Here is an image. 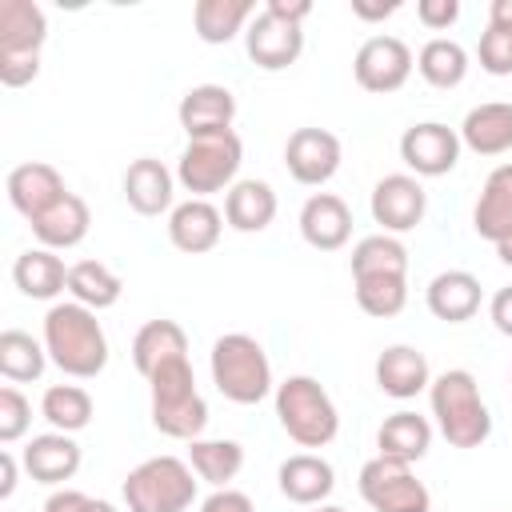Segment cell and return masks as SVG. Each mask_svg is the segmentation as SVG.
Wrapping results in <instances>:
<instances>
[{"instance_id": "obj_45", "label": "cell", "mask_w": 512, "mask_h": 512, "mask_svg": "<svg viewBox=\"0 0 512 512\" xmlns=\"http://www.w3.org/2000/svg\"><path fill=\"white\" fill-rule=\"evenodd\" d=\"M264 8L276 12L280 20H292V24H304L312 16V0H268Z\"/></svg>"}, {"instance_id": "obj_6", "label": "cell", "mask_w": 512, "mask_h": 512, "mask_svg": "<svg viewBox=\"0 0 512 512\" xmlns=\"http://www.w3.org/2000/svg\"><path fill=\"white\" fill-rule=\"evenodd\" d=\"M48 16L36 0H0V84L24 88L40 72Z\"/></svg>"}, {"instance_id": "obj_3", "label": "cell", "mask_w": 512, "mask_h": 512, "mask_svg": "<svg viewBox=\"0 0 512 512\" xmlns=\"http://www.w3.org/2000/svg\"><path fill=\"white\" fill-rule=\"evenodd\" d=\"M148 396H152V428L172 436V440H200L208 428V404L196 388L188 356L160 364L148 376Z\"/></svg>"}, {"instance_id": "obj_21", "label": "cell", "mask_w": 512, "mask_h": 512, "mask_svg": "<svg viewBox=\"0 0 512 512\" xmlns=\"http://www.w3.org/2000/svg\"><path fill=\"white\" fill-rule=\"evenodd\" d=\"M20 464L36 484L56 488L80 472V444L68 432H44L28 440V448L20 452Z\"/></svg>"}, {"instance_id": "obj_17", "label": "cell", "mask_w": 512, "mask_h": 512, "mask_svg": "<svg viewBox=\"0 0 512 512\" xmlns=\"http://www.w3.org/2000/svg\"><path fill=\"white\" fill-rule=\"evenodd\" d=\"M300 236L316 252H336L352 236V212L336 192H312L300 208Z\"/></svg>"}, {"instance_id": "obj_26", "label": "cell", "mask_w": 512, "mask_h": 512, "mask_svg": "<svg viewBox=\"0 0 512 512\" xmlns=\"http://www.w3.org/2000/svg\"><path fill=\"white\" fill-rule=\"evenodd\" d=\"M88 228H92V212L76 192H64L44 216L32 220V236L40 240V248H52V252L76 248L88 236Z\"/></svg>"}, {"instance_id": "obj_10", "label": "cell", "mask_w": 512, "mask_h": 512, "mask_svg": "<svg viewBox=\"0 0 512 512\" xmlns=\"http://www.w3.org/2000/svg\"><path fill=\"white\" fill-rule=\"evenodd\" d=\"M412 48L400 40V36H368L360 48H356V60H352V76L364 92H376V96H388V92H400L412 76Z\"/></svg>"}, {"instance_id": "obj_13", "label": "cell", "mask_w": 512, "mask_h": 512, "mask_svg": "<svg viewBox=\"0 0 512 512\" xmlns=\"http://www.w3.org/2000/svg\"><path fill=\"white\" fill-rule=\"evenodd\" d=\"M340 160H344V148L328 128H296L284 144V168L304 188L328 184L336 176Z\"/></svg>"}, {"instance_id": "obj_44", "label": "cell", "mask_w": 512, "mask_h": 512, "mask_svg": "<svg viewBox=\"0 0 512 512\" xmlns=\"http://www.w3.org/2000/svg\"><path fill=\"white\" fill-rule=\"evenodd\" d=\"M488 320L496 324L500 336H512V284L500 288V292L488 300Z\"/></svg>"}, {"instance_id": "obj_19", "label": "cell", "mask_w": 512, "mask_h": 512, "mask_svg": "<svg viewBox=\"0 0 512 512\" xmlns=\"http://www.w3.org/2000/svg\"><path fill=\"white\" fill-rule=\"evenodd\" d=\"M172 196H176V172H168L164 160L140 156V160L128 164V172H124V200H128L132 212H140V216L172 212Z\"/></svg>"}, {"instance_id": "obj_48", "label": "cell", "mask_w": 512, "mask_h": 512, "mask_svg": "<svg viewBox=\"0 0 512 512\" xmlns=\"http://www.w3.org/2000/svg\"><path fill=\"white\" fill-rule=\"evenodd\" d=\"M488 24L512 32V0H492V8H488Z\"/></svg>"}, {"instance_id": "obj_8", "label": "cell", "mask_w": 512, "mask_h": 512, "mask_svg": "<svg viewBox=\"0 0 512 512\" xmlns=\"http://www.w3.org/2000/svg\"><path fill=\"white\" fill-rule=\"evenodd\" d=\"M244 164V144L236 132L192 136L176 160V184L192 192V200H208L212 192H228Z\"/></svg>"}, {"instance_id": "obj_24", "label": "cell", "mask_w": 512, "mask_h": 512, "mask_svg": "<svg viewBox=\"0 0 512 512\" xmlns=\"http://www.w3.org/2000/svg\"><path fill=\"white\" fill-rule=\"evenodd\" d=\"M456 132H460V144L472 148L476 156H504V152H512V104L508 100L476 104V108H468V116Z\"/></svg>"}, {"instance_id": "obj_9", "label": "cell", "mask_w": 512, "mask_h": 512, "mask_svg": "<svg viewBox=\"0 0 512 512\" xmlns=\"http://www.w3.org/2000/svg\"><path fill=\"white\" fill-rule=\"evenodd\" d=\"M360 496L372 512H432V496L424 480H416L412 464L372 456L360 468Z\"/></svg>"}, {"instance_id": "obj_12", "label": "cell", "mask_w": 512, "mask_h": 512, "mask_svg": "<svg viewBox=\"0 0 512 512\" xmlns=\"http://www.w3.org/2000/svg\"><path fill=\"white\" fill-rule=\"evenodd\" d=\"M372 220L388 232V236H400V232H412L424 212H428V192L424 184L412 176V172H392V176H380L376 188H372Z\"/></svg>"}, {"instance_id": "obj_2", "label": "cell", "mask_w": 512, "mask_h": 512, "mask_svg": "<svg viewBox=\"0 0 512 512\" xmlns=\"http://www.w3.org/2000/svg\"><path fill=\"white\" fill-rule=\"evenodd\" d=\"M428 404H432L440 436L452 448H480L492 436L488 404H484L480 384H476V376L468 368H448V372L432 376Z\"/></svg>"}, {"instance_id": "obj_30", "label": "cell", "mask_w": 512, "mask_h": 512, "mask_svg": "<svg viewBox=\"0 0 512 512\" xmlns=\"http://www.w3.org/2000/svg\"><path fill=\"white\" fill-rule=\"evenodd\" d=\"M12 280L28 300H56L68 288V268L52 248H28L16 256Z\"/></svg>"}, {"instance_id": "obj_33", "label": "cell", "mask_w": 512, "mask_h": 512, "mask_svg": "<svg viewBox=\"0 0 512 512\" xmlns=\"http://www.w3.org/2000/svg\"><path fill=\"white\" fill-rule=\"evenodd\" d=\"M68 292H72L76 304H84L92 312H104V308H112L120 300L124 280L100 260H76L68 268Z\"/></svg>"}, {"instance_id": "obj_25", "label": "cell", "mask_w": 512, "mask_h": 512, "mask_svg": "<svg viewBox=\"0 0 512 512\" xmlns=\"http://www.w3.org/2000/svg\"><path fill=\"white\" fill-rule=\"evenodd\" d=\"M472 228L492 248L512 236V164H496L480 188V200L472 208Z\"/></svg>"}, {"instance_id": "obj_37", "label": "cell", "mask_w": 512, "mask_h": 512, "mask_svg": "<svg viewBox=\"0 0 512 512\" xmlns=\"http://www.w3.org/2000/svg\"><path fill=\"white\" fill-rule=\"evenodd\" d=\"M352 276H408V248L388 232L364 236L352 248Z\"/></svg>"}, {"instance_id": "obj_50", "label": "cell", "mask_w": 512, "mask_h": 512, "mask_svg": "<svg viewBox=\"0 0 512 512\" xmlns=\"http://www.w3.org/2000/svg\"><path fill=\"white\" fill-rule=\"evenodd\" d=\"M316 512H344V508H336V504H316Z\"/></svg>"}, {"instance_id": "obj_31", "label": "cell", "mask_w": 512, "mask_h": 512, "mask_svg": "<svg viewBox=\"0 0 512 512\" xmlns=\"http://www.w3.org/2000/svg\"><path fill=\"white\" fill-rule=\"evenodd\" d=\"M252 16H256L252 0H196L192 28L204 44H228L232 36L248 32Z\"/></svg>"}, {"instance_id": "obj_36", "label": "cell", "mask_w": 512, "mask_h": 512, "mask_svg": "<svg viewBox=\"0 0 512 512\" xmlns=\"http://www.w3.org/2000/svg\"><path fill=\"white\" fill-rule=\"evenodd\" d=\"M40 416L52 424V432H80L92 424V396L80 384H52L40 396Z\"/></svg>"}, {"instance_id": "obj_29", "label": "cell", "mask_w": 512, "mask_h": 512, "mask_svg": "<svg viewBox=\"0 0 512 512\" xmlns=\"http://www.w3.org/2000/svg\"><path fill=\"white\" fill-rule=\"evenodd\" d=\"M180 356H188V332L176 324V320H148L136 336H132V364H136V372L148 380L160 364H168V360H180Z\"/></svg>"}, {"instance_id": "obj_5", "label": "cell", "mask_w": 512, "mask_h": 512, "mask_svg": "<svg viewBox=\"0 0 512 512\" xmlns=\"http://www.w3.org/2000/svg\"><path fill=\"white\" fill-rule=\"evenodd\" d=\"M276 420L300 448H324L340 432V412L328 388L312 376H288L276 384Z\"/></svg>"}, {"instance_id": "obj_27", "label": "cell", "mask_w": 512, "mask_h": 512, "mask_svg": "<svg viewBox=\"0 0 512 512\" xmlns=\"http://www.w3.org/2000/svg\"><path fill=\"white\" fill-rule=\"evenodd\" d=\"M376 448H380L384 460H400V464L424 460V452L432 448V424H428V416L408 412V408L384 416V424L376 432Z\"/></svg>"}, {"instance_id": "obj_35", "label": "cell", "mask_w": 512, "mask_h": 512, "mask_svg": "<svg viewBox=\"0 0 512 512\" xmlns=\"http://www.w3.org/2000/svg\"><path fill=\"white\" fill-rule=\"evenodd\" d=\"M416 72L432 84V88H456L468 76V52L464 44L448 40V36H432L420 52H416Z\"/></svg>"}, {"instance_id": "obj_15", "label": "cell", "mask_w": 512, "mask_h": 512, "mask_svg": "<svg viewBox=\"0 0 512 512\" xmlns=\"http://www.w3.org/2000/svg\"><path fill=\"white\" fill-rule=\"evenodd\" d=\"M176 120L180 128L192 136H212V132H232V120H236V96L232 88L224 84H196L180 96V108H176Z\"/></svg>"}, {"instance_id": "obj_49", "label": "cell", "mask_w": 512, "mask_h": 512, "mask_svg": "<svg viewBox=\"0 0 512 512\" xmlns=\"http://www.w3.org/2000/svg\"><path fill=\"white\" fill-rule=\"evenodd\" d=\"M496 256H500V264H508V268H512V236H504V240L496 244Z\"/></svg>"}, {"instance_id": "obj_18", "label": "cell", "mask_w": 512, "mask_h": 512, "mask_svg": "<svg viewBox=\"0 0 512 512\" xmlns=\"http://www.w3.org/2000/svg\"><path fill=\"white\" fill-rule=\"evenodd\" d=\"M432 384V368L428 356L412 344H388L376 356V388L392 400H412L420 392H428Z\"/></svg>"}, {"instance_id": "obj_32", "label": "cell", "mask_w": 512, "mask_h": 512, "mask_svg": "<svg viewBox=\"0 0 512 512\" xmlns=\"http://www.w3.org/2000/svg\"><path fill=\"white\" fill-rule=\"evenodd\" d=\"M188 464L192 472L212 484V488H228L240 468H244V448L236 440H188Z\"/></svg>"}, {"instance_id": "obj_40", "label": "cell", "mask_w": 512, "mask_h": 512, "mask_svg": "<svg viewBox=\"0 0 512 512\" xmlns=\"http://www.w3.org/2000/svg\"><path fill=\"white\" fill-rule=\"evenodd\" d=\"M476 56H480V68H484L488 76H512V32L488 24V28L480 32Z\"/></svg>"}, {"instance_id": "obj_22", "label": "cell", "mask_w": 512, "mask_h": 512, "mask_svg": "<svg viewBox=\"0 0 512 512\" xmlns=\"http://www.w3.org/2000/svg\"><path fill=\"white\" fill-rule=\"evenodd\" d=\"M480 280L464 268H448V272H436L424 288V304L436 320L444 324H464L480 312Z\"/></svg>"}, {"instance_id": "obj_46", "label": "cell", "mask_w": 512, "mask_h": 512, "mask_svg": "<svg viewBox=\"0 0 512 512\" xmlns=\"http://www.w3.org/2000/svg\"><path fill=\"white\" fill-rule=\"evenodd\" d=\"M392 12H400V0H388V4H368V0H352V16L356 20H388Z\"/></svg>"}, {"instance_id": "obj_11", "label": "cell", "mask_w": 512, "mask_h": 512, "mask_svg": "<svg viewBox=\"0 0 512 512\" xmlns=\"http://www.w3.org/2000/svg\"><path fill=\"white\" fill-rule=\"evenodd\" d=\"M460 132L440 124V120H420L412 128H404L400 136V160L412 168V176H448L460 160Z\"/></svg>"}, {"instance_id": "obj_38", "label": "cell", "mask_w": 512, "mask_h": 512, "mask_svg": "<svg viewBox=\"0 0 512 512\" xmlns=\"http://www.w3.org/2000/svg\"><path fill=\"white\" fill-rule=\"evenodd\" d=\"M352 284H356L360 312H368L376 320L400 316L408 304V276H352Z\"/></svg>"}, {"instance_id": "obj_14", "label": "cell", "mask_w": 512, "mask_h": 512, "mask_svg": "<svg viewBox=\"0 0 512 512\" xmlns=\"http://www.w3.org/2000/svg\"><path fill=\"white\" fill-rule=\"evenodd\" d=\"M244 48H248V56H252L256 68L280 72V68H292V64L300 60V52H304V32H300V24L280 20L276 12L260 8V12L252 16L248 32H244Z\"/></svg>"}, {"instance_id": "obj_23", "label": "cell", "mask_w": 512, "mask_h": 512, "mask_svg": "<svg viewBox=\"0 0 512 512\" xmlns=\"http://www.w3.org/2000/svg\"><path fill=\"white\" fill-rule=\"evenodd\" d=\"M276 484H280L284 500L304 504V508H316V504H324V500L332 496L336 472H332V464H328L324 456H316V452H296V456H288V460L280 464Z\"/></svg>"}, {"instance_id": "obj_47", "label": "cell", "mask_w": 512, "mask_h": 512, "mask_svg": "<svg viewBox=\"0 0 512 512\" xmlns=\"http://www.w3.org/2000/svg\"><path fill=\"white\" fill-rule=\"evenodd\" d=\"M16 492V456L0 452V500H8Z\"/></svg>"}, {"instance_id": "obj_16", "label": "cell", "mask_w": 512, "mask_h": 512, "mask_svg": "<svg viewBox=\"0 0 512 512\" xmlns=\"http://www.w3.org/2000/svg\"><path fill=\"white\" fill-rule=\"evenodd\" d=\"M64 176L44 164V160H28V164H16L8 172V204L32 224L36 216H44L60 196H64Z\"/></svg>"}, {"instance_id": "obj_20", "label": "cell", "mask_w": 512, "mask_h": 512, "mask_svg": "<svg viewBox=\"0 0 512 512\" xmlns=\"http://www.w3.org/2000/svg\"><path fill=\"white\" fill-rule=\"evenodd\" d=\"M220 232H224V216L208 200H184L168 212V240L176 252L204 256L220 244Z\"/></svg>"}, {"instance_id": "obj_43", "label": "cell", "mask_w": 512, "mask_h": 512, "mask_svg": "<svg viewBox=\"0 0 512 512\" xmlns=\"http://www.w3.org/2000/svg\"><path fill=\"white\" fill-rule=\"evenodd\" d=\"M200 512H256V508H252V500H248L244 492H236V488H216V492L200 504Z\"/></svg>"}, {"instance_id": "obj_34", "label": "cell", "mask_w": 512, "mask_h": 512, "mask_svg": "<svg viewBox=\"0 0 512 512\" xmlns=\"http://www.w3.org/2000/svg\"><path fill=\"white\" fill-rule=\"evenodd\" d=\"M44 364H48V352H44V340H32L28 332L20 328H4L0 332V376L12 380V384H32L44 376Z\"/></svg>"}, {"instance_id": "obj_42", "label": "cell", "mask_w": 512, "mask_h": 512, "mask_svg": "<svg viewBox=\"0 0 512 512\" xmlns=\"http://www.w3.org/2000/svg\"><path fill=\"white\" fill-rule=\"evenodd\" d=\"M416 20L432 32H444L460 20V0H420L416 4Z\"/></svg>"}, {"instance_id": "obj_41", "label": "cell", "mask_w": 512, "mask_h": 512, "mask_svg": "<svg viewBox=\"0 0 512 512\" xmlns=\"http://www.w3.org/2000/svg\"><path fill=\"white\" fill-rule=\"evenodd\" d=\"M44 512H116L108 500H96L88 492H76V488H56L48 500H44Z\"/></svg>"}, {"instance_id": "obj_28", "label": "cell", "mask_w": 512, "mask_h": 512, "mask_svg": "<svg viewBox=\"0 0 512 512\" xmlns=\"http://www.w3.org/2000/svg\"><path fill=\"white\" fill-rule=\"evenodd\" d=\"M224 220L236 232H264L276 220V192L268 180H236L224 196Z\"/></svg>"}, {"instance_id": "obj_7", "label": "cell", "mask_w": 512, "mask_h": 512, "mask_svg": "<svg viewBox=\"0 0 512 512\" xmlns=\"http://www.w3.org/2000/svg\"><path fill=\"white\" fill-rule=\"evenodd\" d=\"M196 472L180 456H152L124 476L128 512H188L196 500Z\"/></svg>"}, {"instance_id": "obj_1", "label": "cell", "mask_w": 512, "mask_h": 512, "mask_svg": "<svg viewBox=\"0 0 512 512\" xmlns=\"http://www.w3.org/2000/svg\"><path fill=\"white\" fill-rule=\"evenodd\" d=\"M44 352L64 376L92 380L108 364V336L92 308L64 300L44 312Z\"/></svg>"}, {"instance_id": "obj_4", "label": "cell", "mask_w": 512, "mask_h": 512, "mask_svg": "<svg viewBox=\"0 0 512 512\" xmlns=\"http://www.w3.org/2000/svg\"><path fill=\"white\" fill-rule=\"evenodd\" d=\"M208 368H212V384L224 400L232 404H260L276 384H272V364H268V352L256 336L248 332H224L216 344H212V356H208Z\"/></svg>"}, {"instance_id": "obj_39", "label": "cell", "mask_w": 512, "mask_h": 512, "mask_svg": "<svg viewBox=\"0 0 512 512\" xmlns=\"http://www.w3.org/2000/svg\"><path fill=\"white\" fill-rule=\"evenodd\" d=\"M32 424V404L16 384L0 388V444H16Z\"/></svg>"}]
</instances>
